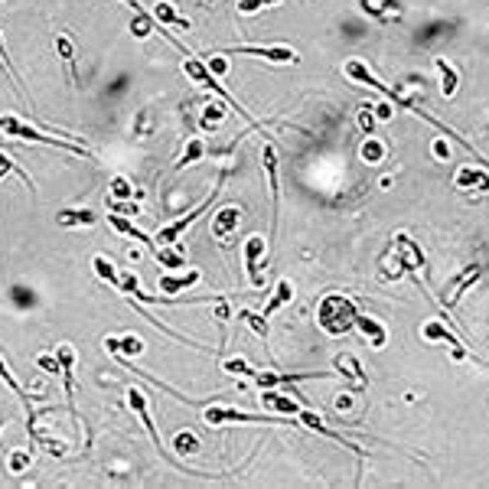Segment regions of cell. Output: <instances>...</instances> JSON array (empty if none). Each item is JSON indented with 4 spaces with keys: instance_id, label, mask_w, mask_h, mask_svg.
I'll return each instance as SVG.
<instances>
[{
    "instance_id": "1",
    "label": "cell",
    "mask_w": 489,
    "mask_h": 489,
    "mask_svg": "<svg viewBox=\"0 0 489 489\" xmlns=\"http://www.w3.org/2000/svg\"><path fill=\"white\" fill-rule=\"evenodd\" d=\"M356 303L346 301V297H339V294H329L320 301V310H316V323L323 333L329 336H339V333H349L352 326H356Z\"/></svg>"
},
{
    "instance_id": "2",
    "label": "cell",
    "mask_w": 489,
    "mask_h": 489,
    "mask_svg": "<svg viewBox=\"0 0 489 489\" xmlns=\"http://www.w3.org/2000/svg\"><path fill=\"white\" fill-rule=\"evenodd\" d=\"M0 131H7V134H13V138H20V140H36V144H46V147H59V151L78 153V157H91L85 147H76V144H69V140H59V138H52V134H43V131L23 124V121H20V118H13V114H3V118H0Z\"/></svg>"
},
{
    "instance_id": "3",
    "label": "cell",
    "mask_w": 489,
    "mask_h": 489,
    "mask_svg": "<svg viewBox=\"0 0 489 489\" xmlns=\"http://www.w3.org/2000/svg\"><path fill=\"white\" fill-rule=\"evenodd\" d=\"M222 183H226V173L219 176V183L213 186V193H209V199L202 202V206H196V209H193L189 215H183V219H176L173 226H166V228H163L160 235H157V248H160V245H173V241L180 239L183 232H186V226H189V222H193V219H199V215L206 213V209H209V206H213L215 199H219V193H222Z\"/></svg>"
},
{
    "instance_id": "4",
    "label": "cell",
    "mask_w": 489,
    "mask_h": 489,
    "mask_svg": "<svg viewBox=\"0 0 489 489\" xmlns=\"http://www.w3.org/2000/svg\"><path fill=\"white\" fill-rule=\"evenodd\" d=\"M287 424L281 417H268V414H245V411H235V408H209L206 411V424Z\"/></svg>"
},
{
    "instance_id": "5",
    "label": "cell",
    "mask_w": 489,
    "mask_h": 489,
    "mask_svg": "<svg viewBox=\"0 0 489 489\" xmlns=\"http://www.w3.org/2000/svg\"><path fill=\"white\" fill-rule=\"evenodd\" d=\"M219 56H258L268 63H297V52L287 50V46H232V50H222Z\"/></svg>"
},
{
    "instance_id": "6",
    "label": "cell",
    "mask_w": 489,
    "mask_h": 489,
    "mask_svg": "<svg viewBox=\"0 0 489 489\" xmlns=\"http://www.w3.org/2000/svg\"><path fill=\"white\" fill-rule=\"evenodd\" d=\"M421 336H424L427 343H447V346H453V359H457V362L466 359V349L460 346V339L453 336L447 323H440V320H427L424 329H421Z\"/></svg>"
},
{
    "instance_id": "7",
    "label": "cell",
    "mask_w": 489,
    "mask_h": 489,
    "mask_svg": "<svg viewBox=\"0 0 489 489\" xmlns=\"http://www.w3.org/2000/svg\"><path fill=\"white\" fill-rule=\"evenodd\" d=\"M127 402H131V408L138 411V417H140V421H144V427L151 431V440H153V444H157V450L163 453V460H173L170 453L163 450V444H160V434H157V427H153V421H151V411H147V402H144V395H140L138 389H131V391H127ZM173 464H176V460H173Z\"/></svg>"
},
{
    "instance_id": "8",
    "label": "cell",
    "mask_w": 489,
    "mask_h": 489,
    "mask_svg": "<svg viewBox=\"0 0 489 489\" xmlns=\"http://www.w3.org/2000/svg\"><path fill=\"white\" fill-rule=\"evenodd\" d=\"M301 424H307V427H310V431H314V434H323V437H329V440H339V444H343L346 450H352V453H356V457H362V447H356L352 440L339 437L336 431H329V427H326L323 421L316 417V414H310V411H301Z\"/></svg>"
},
{
    "instance_id": "9",
    "label": "cell",
    "mask_w": 489,
    "mask_h": 489,
    "mask_svg": "<svg viewBox=\"0 0 489 489\" xmlns=\"http://www.w3.org/2000/svg\"><path fill=\"white\" fill-rule=\"evenodd\" d=\"M264 251V239L261 235H251L248 241H245V264H248V277L254 287H261V271H258V258H261Z\"/></svg>"
},
{
    "instance_id": "10",
    "label": "cell",
    "mask_w": 489,
    "mask_h": 489,
    "mask_svg": "<svg viewBox=\"0 0 489 489\" xmlns=\"http://www.w3.org/2000/svg\"><path fill=\"white\" fill-rule=\"evenodd\" d=\"M457 186L486 193V189H489V173H486V170H477V166H464V170H457Z\"/></svg>"
},
{
    "instance_id": "11",
    "label": "cell",
    "mask_w": 489,
    "mask_h": 489,
    "mask_svg": "<svg viewBox=\"0 0 489 489\" xmlns=\"http://www.w3.org/2000/svg\"><path fill=\"white\" fill-rule=\"evenodd\" d=\"M483 274V264H473L470 271H464V274L457 277V281H450V294H447V307H457L460 303V297H464V290L477 281V277Z\"/></svg>"
},
{
    "instance_id": "12",
    "label": "cell",
    "mask_w": 489,
    "mask_h": 489,
    "mask_svg": "<svg viewBox=\"0 0 489 489\" xmlns=\"http://www.w3.org/2000/svg\"><path fill=\"white\" fill-rule=\"evenodd\" d=\"M199 281V271H189L186 277H160V287H163V307H173V294L176 290H183V287H193Z\"/></svg>"
},
{
    "instance_id": "13",
    "label": "cell",
    "mask_w": 489,
    "mask_h": 489,
    "mask_svg": "<svg viewBox=\"0 0 489 489\" xmlns=\"http://www.w3.org/2000/svg\"><path fill=\"white\" fill-rule=\"evenodd\" d=\"M336 372L339 376H346V378H352V382H369V376H365V369L359 365V359L352 356V352H339L336 356Z\"/></svg>"
},
{
    "instance_id": "14",
    "label": "cell",
    "mask_w": 489,
    "mask_h": 489,
    "mask_svg": "<svg viewBox=\"0 0 489 489\" xmlns=\"http://www.w3.org/2000/svg\"><path fill=\"white\" fill-rule=\"evenodd\" d=\"M356 326H359L365 336H369V343H372V346H385L389 333H385V326L378 323V320H372V316H365V314H356Z\"/></svg>"
},
{
    "instance_id": "15",
    "label": "cell",
    "mask_w": 489,
    "mask_h": 489,
    "mask_svg": "<svg viewBox=\"0 0 489 489\" xmlns=\"http://www.w3.org/2000/svg\"><path fill=\"white\" fill-rule=\"evenodd\" d=\"M108 222H111V226L118 228L121 235H131V239H138L140 245H147V251H157V241H153L151 235H144L140 228H134L131 222H127V219H121V215H108Z\"/></svg>"
},
{
    "instance_id": "16",
    "label": "cell",
    "mask_w": 489,
    "mask_h": 489,
    "mask_svg": "<svg viewBox=\"0 0 489 489\" xmlns=\"http://www.w3.org/2000/svg\"><path fill=\"white\" fill-rule=\"evenodd\" d=\"M72 346H59V362H63V382H65V398H69V408L76 404V391H72Z\"/></svg>"
},
{
    "instance_id": "17",
    "label": "cell",
    "mask_w": 489,
    "mask_h": 489,
    "mask_svg": "<svg viewBox=\"0 0 489 489\" xmlns=\"http://www.w3.org/2000/svg\"><path fill=\"white\" fill-rule=\"evenodd\" d=\"M437 69H440V91H444V98H453V91H457V82H460L457 69H453L447 59H437Z\"/></svg>"
},
{
    "instance_id": "18",
    "label": "cell",
    "mask_w": 489,
    "mask_h": 489,
    "mask_svg": "<svg viewBox=\"0 0 489 489\" xmlns=\"http://www.w3.org/2000/svg\"><path fill=\"white\" fill-rule=\"evenodd\" d=\"M261 404L268 408V411H277V414H301V408L290 402V398H284V395H274L271 389L264 391V402Z\"/></svg>"
},
{
    "instance_id": "19",
    "label": "cell",
    "mask_w": 489,
    "mask_h": 489,
    "mask_svg": "<svg viewBox=\"0 0 489 489\" xmlns=\"http://www.w3.org/2000/svg\"><path fill=\"white\" fill-rule=\"evenodd\" d=\"M0 378H3V382H7V385H10V389L17 391V395H20V402L26 404V424H30V434H33V417H36V414L30 411V395H26V391L20 389V382H17V378L10 376V369H7L3 362H0ZM33 437H36V434H33Z\"/></svg>"
},
{
    "instance_id": "20",
    "label": "cell",
    "mask_w": 489,
    "mask_h": 489,
    "mask_svg": "<svg viewBox=\"0 0 489 489\" xmlns=\"http://www.w3.org/2000/svg\"><path fill=\"white\" fill-rule=\"evenodd\" d=\"M290 297H294V284H290V281H281V284H277V290H274V297L268 301V307H264L261 316H271L274 310H281L284 303H290Z\"/></svg>"
},
{
    "instance_id": "21",
    "label": "cell",
    "mask_w": 489,
    "mask_h": 489,
    "mask_svg": "<svg viewBox=\"0 0 489 489\" xmlns=\"http://www.w3.org/2000/svg\"><path fill=\"white\" fill-rule=\"evenodd\" d=\"M153 20H157V23H180V26H189L186 20H183V17H180V13H176L170 3H166V0L153 7Z\"/></svg>"
},
{
    "instance_id": "22",
    "label": "cell",
    "mask_w": 489,
    "mask_h": 489,
    "mask_svg": "<svg viewBox=\"0 0 489 489\" xmlns=\"http://www.w3.org/2000/svg\"><path fill=\"white\" fill-rule=\"evenodd\" d=\"M95 219L98 215L91 213V209H82V213H59V226H95Z\"/></svg>"
},
{
    "instance_id": "23",
    "label": "cell",
    "mask_w": 489,
    "mask_h": 489,
    "mask_svg": "<svg viewBox=\"0 0 489 489\" xmlns=\"http://www.w3.org/2000/svg\"><path fill=\"white\" fill-rule=\"evenodd\" d=\"M235 222H239V209H226V213H219L215 215V222H213L215 235H228V232L235 228Z\"/></svg>"
},
{
    "instance_id": "24",
    "label": "cell",
    "mask_w": 489,
    "mask_h": 489,
    "mask_svg": "<svg viewBox=\"0 0 489 489\" xmlns=\"http://www.w3.org/2000/svg\"><path fill=\"white\" fill-rule=\"evenodd\" d=\"M153 258H157L163 268H183V251H166L160 245V248L153 251Z\"/></svg>"
},
{
    "instance_id": "25",
    "label": "cell",
    "mask_w": 489,
    "mask_h": 489,
    "mask_svg": "<svg viewBox=\"0 0 489 489\" xmlns=\"http://www.w3.org/2000/svg\"><path fill=\"white\" fill-rule=\"evenodd\" d=\"M241 320H245V323H248L251 329H254V333L261 336V343H268V323H264V316H258V314H251V310H245V314H241Z\"/></svg>"
},
{
    "instance_id": "26",
    "label": "cell",
    "mask_w": 489,
    "mask_h": 489,
    "mask_svg": "<svg viewBox=\"0 0 489 489\" xmlns=\"http://www.w3.org/2000/svg\"><path fill=\"white\" fill-rule=\"evenodd\" d=\"M202 153H206V147H202V140H193V144H189V151L183 153L180 160H176V170H183V166H189L193 160H199Z\"/></svg>"
},
{
    "instance_id": "27",
    "label": "cell",
    "mask_w": 489,
    "mask_h": 489,
    "mask_svg": "<svg viewBox=\"0 0 489 489\" xmlns=\"http://www.w3.org/2000/svg\"><path fill=\"white\" fill-rule=\"evenodd\" d=\"M382 157H385V144H382V140H365V147H362V160L378 163Z\"/></svg>"
},
{
    "instance_id": "28",
    "label": "cell",
    "mask_w": 489,
    "mask_h": 489,
    "mask_svg": "<svg viewBox=\"0 0 489 489\" xmlns=\"http://www.w3.org/2000/svg\"><path fill=\"white\" fill-rule=\"evenodd\" d=\"M0 69H3V76L10 78L13 85H17V91H20V98H26V88H23V82L17 78V72L10 69V63H7V56H3V46H0Z\"/></svg>"
},
{
    "instance_id": "29",
    "label": "cell",
    "mask_w": 489,
    "mask_h": 489,
    "mask_svg": "<svg viewBox=\"0 0 489 489\" xmlns=\"http://www.w3.org/2000/svg\"><path fill=\"white\" fill-rule=\"evenodd\" d=\"M0 170H3V173H17V176H20V180H26V186H30V189H36V186H33V180H30V176H26L23 170H20V166H17V163H13V160H7L3 153H0Z\"/></svg>"
},
{
    "instance_id": "30",
    "label": "cell",
    "mask_w": 489,
    "mask_h": 489,
    "mask_svg": "<svg viewBox=\"0 0 489 489\" xmlns=\"http://www.w3.org/2000/svg\"><path fill=\"white\" fill-rule=\"evenodd\" d=\"M95 274L105 277L108 284H114V281H118V271H114V268H111L108 261H105V258H95Z\"/></svg>"
},
{
    "instance_id": "31",
    "label": "cell",
    "mask_w": 489,
    "mask_h": 489,
    "mask_svg": "<svg viewBox=\"0 0 489 489\" xmlns=\"http://www.w3.org/2000/svg\"><path fill=\"white\" fill-rule=\"evenodd\" d=\"M226 372H235V376H254V369H251L248 362H241V359H228L226 362Z\"/></svg>"
},
{
    "instance_id": "32",
    "label": "cell",
    "mask_w": 489,
    "mask_h": 489,
    "mask_svg": "<svg viewBox=\"0 0 489 489\" xmlns=\"http://www.w3.org/2000/svg\"><path fill=\"white\" fill-rule=\"evenodd\" d=\"M176 450H183V453H193V450H199V444L193 440V434H189V431H183V434L176 437Z\"/></svg>"
},
{
    "instance_id": "33",
    "label": "cell",
    "mask_w": 489,
    "mask_h": 489,
    "mask_svg": "<svg viewBox=\"0 0 489 489\" xmlns=\"http://www.w3.org/2000/svg\"><path fill=\"white\" fill-rule=\"evenodd\" d=\"M268 3H281V0H239V10L251 13V10H258V7H268Z\"/></svg>"
},
{
    "instance_id": "34",
    "label": "cell",
    "mask_w": 489,
    "mask_h": 489,
    "mask_svg": "<svg viewBox=\"0 0 489 489\" xmlns=\"http://www.w3.org/2000/svg\"><path fill=\"white\" fill-rule=\"evenodd\" d=\"M111 193L118 196V199H131V186H127V180H121V176H118V180L111 183Z\"/></svg>"
},
{
    "instance_id": "35",
    "label": "cell",
    "mask_w": 489,
    "mask_h": 489,
    "mask_svg": "<svg viewBox=\"0 0 489 489\" xmlns=\"http://www.w3.org/2000/svg\"><path fill=\"white\" fill-rule=\"evenodd\" d=\"M359 124H362L365 131H372V127H376V121H372V111H369V108H365V111L359 114Z\"/></svg>"
},
{
    "instance_id": "36",
    "label": "cell",
    "mask_w": 489,
    "mask_h": 489,
    "mask_svg": "<svg viewBox=\"0 0 489 489\" xmlns=\"http://www.w3.org/2000/svg\"><path fill=\"white\" fill-rule=\"evenodd\" d=\"M434 153H437V157H444V160L450 157V151H447V144H444V140H437V144H434Z\"/></svg>"
},
{
    "instance_id": "37",
    "label": "cell",
    "mask_w": 489,
    "mask_h": 489,
    "mask_svg": "<svg viewBox=\"0 0 489 489\" xmlns=\"http://www.w3.org/2000/svg\"><path fill=\"white\" fill-rule=\"evenodd\" d=\"M0 424H3V414H0Z\"/></svg>"
}]
</instances>
